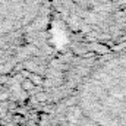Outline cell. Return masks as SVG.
<instances>
[{"label": "cell", "mask_w": 126, "mask_h": 126, "mask_svg": "<svg viewBox=\"0 0 126 126\" xmlns=\"http://www.w3.org/2000/svg\"><path fill=\"white\" fill-rule=\"evenodd\" d=\"M47 0H0V38L35 30Z\"/></svg>", "instance_id": "3"}, {"label": "cell", "mask_w": 126, "mask_h": 126, "mask_svg": "<svg viewBox=\"0 0 126 126\" xmlns=\"http://www.w3.org/2000/svg\"><path fill=\"white\" fill-rule=\"evenodd\" d=\"M72 30L97 41L126 37V0H54Z\"/></svg>", "instance_id": "2"}, {"label": "cell", "mask_w": 126, "mask_h": 126, "mask_svg": "<svg viewBox=\"0 0 126 126\" xmlns=\"http://www.w3.org/2000/svg\"><path fill=\"white\" fill-rule=\"evenodd\" d=\"M64 126H126V48L101 62L79 85Z\"/></svg>", "instance_id": "1"}]
</instances>
